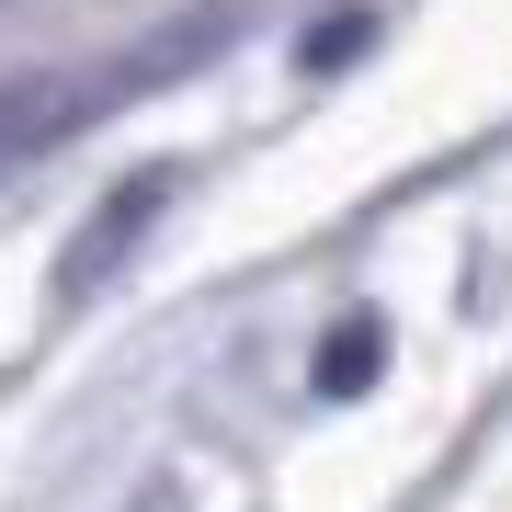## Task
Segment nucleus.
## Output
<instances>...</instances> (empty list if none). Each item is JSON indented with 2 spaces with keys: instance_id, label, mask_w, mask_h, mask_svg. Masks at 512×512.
Here are the masks:
<instances>
[{
  "instance_id": "f257e3e1",
  "label": "nucleus",
  "mask_w": 512,
  "mask_h": 512,
  "mask_svg": "<svg viewBox=\"0 0 512 512\" xmlns=\"http://www.w3.org/2000/svg\"><path fill=\"white\" fill-rule=\"evenodd\" d=\"M160 205H171V171H137V183H114V194L92 205V228L57 251V296H103V285H114V262H126L137 239L160 228Z\"/></svg>"
},
{
  "instance_id": "7ed1b4c3",
  "label": "nucleus",
  "mask_w": 512,
  "mask_h": 512,
  "mask_svg": "<svg viewBox=\"0 0 512 512\" xmlns=\"http://www.w3.org/2000/svg\"><path fill=\"white\" fill-rule=\"evenodd\" d=\"M365 46H376V12H330L319 46H296V57H308V69H342V57H365Z\"/></svg>"
},
{
  "instance_id": "f03ea898",
  "label": "nucleus",
  "mask_w": 512,
  "mask_h": 512,
  "mask_svg": "<svg viewBox=\"0 0 512 512\" xmlns=\"http://www.w3.org/2000/svg\"><path fill=\"white\" fill-rule=\"evenodd\" d=\"M376 342H387L376 319H342V330H330V342H319V387H330V399H353V387L376 376Z\"/></svg>"
}]
</instances>
